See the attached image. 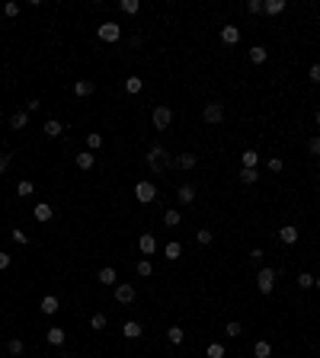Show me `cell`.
Masks as SVG:
<instances>
[{"label": "cell", "instance_id": "30", "mask_svg": "<svg viewBox=\"0 0 320 358\" xmlns=\"http://www.w3.org/2000/svg\"><path fill=\"white\" fill-rule=\"evenodd\" d=\"M36 221H52V205H36Z\"/></svg>", "mask_w": 320, "mask_h": 358}, {"label": "cell", "instance_id": "19", "mask_svg": "<svg viewBox=\"0 0 320 358\" xmlns=\"http://www.w3.org/2000/svg\"><path fill=\"white\" fill-rule=\"evenodd\" d=\"M42 313H48V317H52V313H58V297H54V294H45V297H42Z\"/></svg>", "mask_w": 320, "mask_h": 358}, {"label": "cell", "instance_id": "31", "mask_svg": "<svg viewBox=\"0 0 320 358\" xmlns=\"http://www.w3.org/2000/svg\"><path fill=\"white\" fill-rule=\"evenodd\" d=\"M138 10H141V0H122V13H128V16H135Z\"/></svg>", "mask_w": 320, "mask_h": 358}, {"label": "cell", "instance_id": "46", "mask_svg": "<svg viewBox=\"0 0 320 358\" xmlns=\"http://www.w3.org/2000/svg\"><path fill=\"white\" fill-rule=\"evenodd\" d=\"M38 106H42V102H38V99H29V102H26V112H38Z\"/></svg>", "mask_w": 320, "mask_h": 358}, {"label": "cell", "instance_id": "1", "mask_svg": "<svg viewBox=\"0 0 320 358\" xmlns=\"http://www.w3.org/2000/svg\"><path fill=\"white\" fill-rule=\"evenodd\" d=\"M170 163H173V157H170L167 153V147H151V151H147V167L154 170V173H160V170H167Z\"/></svg>", "mask_w": 320, "mask_h": 358}, {"label": "cell", "instance_id": "13", "mask_svg": "<svg viewBox=\"0 0 320 358\" xmlns=\"http://www.w3.org/2000/svg\"><path fill=\"white\" fill-rule=\"evenodd\" d=\"M279 240H282L285 246H291V243H298V227H291V224H285L282 230H279Z\"/></svg>", "mask_w": 320, "mask_h": 358}, {"label": "cell", "instance_id": "45", "mask_svg": "<svg viewBox=\"0 0 320 358\" xmlns=\"http://www.w3.org/2000/svg\"><path fill=\"white\" fill-rule=\"evenodd\" d=\"M307 151H311V153H320V137H311V141H307Z\"/></svg>", "mask_w": 320, "mask_h": 358}, {"label": "cell", "instance_id": "50", "mask_svg": "<svg viewBox=\"0 0 320 358\" xmlns=\"http://www.w3.org/2000/svg\"><path fill=\"white\" fill-rule=\"evenodd\" d=\"M3 269H10V256H7V253H0V272H3Z\"/></svg>", "mask_w": 320, "mask_h": 358}, {"label": "cell", "instance_id": "44", "mask_svg": "<svg viewBox=\"0 0 320 358\" xmlns=\"http://www.w3.org/2000/svg\"><path fill=\"white\" fill-rule=\"evenodd\" d=\"M247 10H250V13H263V0H250Z\"/></svg>", "mask_w": 320, "mask_h": 358}, {"label": "cell", "instance_id": "27", "mask_svg": "<svg viewBox=\"0 0 320 358\" xmlns=\"http://www.w3.org/2000/svg\"><path fill=\"white\" fill-rule=\"evenodd\" d=\"M93 163H96L93 153H77V167H80V170H93Z\"/></svg>", "mask_w": 320, "mask_h": 358}, {"label": "cell", "instance_id": "48", "mask_svg": "<svg viewBox=\"0 0 320 358\" xmlns=\"http://www.w3.org/2000/svg\"><path fill=\"white\" fill-rule=\"evenodd\" d=\"M13 240H16V243H29V237H26L23 230H13Z\"/></svg>", "mask_w": 320, "mask_h": 358}, {"label": "cell", "instance_id": "33", "mask_svg": "<svg viewBox=\"0 0 320 358\" xmlns=\"http://www.w3.org/2000/svg\"><path fill=\"white\" fill-rule=\"evenodd\" d=\"M298 288H314V275L311 272H301V275H298Z\"/></svg>", "mask_w": 320, "mask_h": 358}, {"label": "cell", "instance_id": "15", "mask_svg": "<svg viewBox=\"0 0 320 358\" xmlns=\"http://www.w3.org/2000/svg\"><path fill=\"white\" fill-rule=\"evenodd\" d=\"M42 131H45L48 137H61V135H64V125L58 122V119H48V122H45V128H42Z\"/></svg>", "mask_w": 320, "mask_h": 358}, {"label": "cell", "instance_id": "28", "mask_svg": "<svg viewBox=\"0 0 320 358\" xmlns=\"http://www.w3.org/2000/svg\"><path fill=\"white\" fill-rule=\"evenodd\" d=\"M256 179H259V173H256V170H250V167H244V170H240V183L253 186V183H256Z\"/></svg>", "mask_w": 320, "mask_h": 358}, {"label": "cell", "instance_id": "29", "mask_svg": "<svg viewBox=\"0 0 320 358\" xmlns=\"http://www.w3.org/2000/svg\"><path fill=\"white\" fill-rule=\"evenodd\" d=\"M205 355H208V358H224L228 352H224V345H221V342H212V345L205 349Z\"/></svg>", "mask_w": 320, "mask_h": 358}, {"label": "cell", "instance_id": "26", "mask_svg": "<svg viewBox=\"0 0 320 358\" xmlns=\"http://www.w3.org/2000/svg\"><path fill=\"white\" fill-rule=\"evenodd\" d=\"M125 90H128V93H141V90H144V80H141V77H128V80H125Z\"/></svg>", "mask_w": 320, "mask_h": 358}, {"label": "cell", "instance_id": "21", "mask_svg": "<svg viewBox=\"0 0 320 358\" xmlns=\"http://www.w3.org/2000/svg\"><path fill=\"white\" fill-rule=\"evenodd\" d=\"M96 278H99L103 285H115V278H119V275H115V269H112V266H106V269H99Z\"/></svg>", "mask_w": 320, "mask_h": 358}, {"label": "cell", "instance_id": "23", "mask_svg": "<svg viewBox=\"0 0 320 358\" xmlns=\"http://www.w3.org/2000/svg\"><path fill=\"white\" fill-rule=\"evenodd\" d=\"M253 355H256V358H269V355H272V345H269L266 339H259V342L253 345Z\"/></svg>", "mask_w": 320, "mask_h": 358}, {"label": "cell", "instance_id": "11", "mask_svg": "<svg viewBox=\"0 0 320 358\" xmlns=\"http://www.w3.org/2000/svg\"><path fill=\"white\" fill-rule=\"evenodd\" d=\"M221 42H224V45H237V42H240V29H237V26H224V29H221Z\"/></svg>", "mask_w": 320, "mask_h": 358}, {"label": "cell", "instance_id": "40", "mask_svg": "<svg viewBox=\"0 0 320 358\" xmlns=\"http://www.w3.org/2000/svg\"><path fill=\"white\" fill-rule=\"evenodd\" d=\"M196 240H198L202 246H208V243H212V230H198V234H196Z\"/></svg>", "mask_w": 320, "mask_h": 358}, {"label": "cell", "instance_id": "34", "mask_svg": "<svg viewBox=\"0 0 320 358\" xmlns=\"http://www.w3.org/2000/svg\"><path fill=\"white\" fill-rule=\"evenodd\" d=\"M7 352H10V355H23V339H10V342H7Z\"/></svg>", "mask_w": 320, "mask_h": 358}, {"label": "cell", "instance_id": "14", "mask_svg": "<svg viewBox=\"0 0 320 358\" xmlns=\"http://www.w3.org/2000/svg\"><path fill=\"white\" fill-rule=\"evenodd\" d=\"M179 256H183V246L176 243V240H170L167 246H163V259H170V262H176L179 259Z\"/></svg>", "mask_w": 320, "mask_h": 358}, {"label": "cell", "instance_id": "2", "mask_svg": "<svg viewBox=\"0 0 320 358\" xmlns=\"http://www.w3.org/2000/svg\"><path fill=\"white\" fill-rule=\"evenodd\" d=\"M256 288H259V294H272V288H275V269H269V266H263L256 272Z\"/></svg>", "mask_w": 320, "mask_h": 358}, {"label": "cell", "instance_id": "38", "mask_svg": "<svg viewBox=\"0 0 320 358\" xmlns=\"http://www.w3.org/2000/svg\"><path fill=\"white\" fill-rule=\"evenodd\" d=\"M151 272H154V266H151L147 259H141V262H138V275H141V278H147Z\"/></svg>", "mask_w": 320, "mask_h": 358}, {"label": "cell", "instance_id": "4", "mask_svg": "<svg viewBox=\"0 0 320 358\" xmlns=\"http://www.w3.org/2000/svg\"><path fill=\"white\" fill-rule=\"evenodd\" d=\"M96 35L103 38V42H119V38H122V26L109 19V23H103V26L96 29Z\"/></svg>", "mask_w": 320, "mask_h": 358}, {"label": "cell", "instance_id": "52", "mask_svg": "<svg viewBox=\"0 0 320 358\" xmlns=\"http://www.w3.org/2000/svg\"><path fill=\"white\" fill-rule=\"evenodd\" d=\"M314 122H317V128H320V112H317V115H314Z\"/></svg>", "mask_w": 320, "mask_h": 358}, {"label": "cell", "instance_id": "22", "mask_svg": "<svg viewBox=\"0 0 320 358\" xmlns=\"http://www.w3.org/2000/svg\"><path fill=\"white\" fill-rule=\"evenodd\" d=\"M93 90H96V86H93V80H77V84H74V93H77V96H90Z\"/></svg>", "mask_w": 320, "mask_h": 358}, {"label": "cell", "instance_id": "32", "mask_svg": "<svg viewBox=\"0 0 320 358\" xmlns=\"http://www.w3.org/2000/svg\"><path fill=\"white\" fill-rule=\"evenodd\" d=\"M256 163H259V153L256 151H244V167L256 170Z\"/></svg>", "mask_w": 320, "mask_h": 358}, {"label": "cell", "instance_id": "42", "mask_svg": "<svg viewBox=\"0 0 320 358\" xmlns=\"http://www.w3.org/2000/svg\"><path fill=\"white\" fill-rule=\"evenodd\" d=\"M3 16H19V3H3Z\"/></svg>", "mask_w": 320, "mask_h": 358}, {"label": "cell", "instance_id": "5", "mask_svg": "<svg viewBox=\"0 0 320 358\" xmlns=\"http://www.w3.org/2000/svg\"><path fill=\"white\" fill-rule=\"evenodd\" d=\"M151 119H154V128L163 131V128H170V122H173V112H170V106H157Z\"/></svg>", "mask_w": 320, "mask_h": 358}, {"label": "cell", "instance_id": "51", "mask_svg": "<svg viewBox=\"0 0 320 358\" xmlns=\"http://www.w3.org/2000/svg\"><path fill=\"white\" fill-rule=\"evenodd\" d=\"M314 288H317V291H320V275H317V278H314Z\"/></svg>", "mask_w": 320, "mask_h": 358}, {"label": "cell", "instance_id": "24", "mask_svg": "<svg viewBox=\"0 0 320 358\" xmlns=\"http://www.w3.org/2000/svg\"><path fill=\"white\" fill-rule=\"evenodd\" d=\"M183 221V214L176 211V208H170V211H163V224H167V227H176V224Z\"/></svg>", "mask_w": 320, "mask_h": 358}, {"label": "cell", "instance_id": "7", "mask_svg": "<svg viewBox=\"0 0 320 358\" xmlns=\"http://www.w3.org/2000/svg\"><path fill=\"white\" fill-rule=\"evenodd\" d=\"M115 301L119 304H131L135 301V285H115Z\"/></svg>", "mask_w": 320, "mask_h": 358}, {"label": "cell", "instance_id": "17", "mask_svg": "<svg viewBox=\"0 0 320 358\" xmlns=\"http://www.w3.org/2000/svg\"><path fill=\"white\" fill-rule=\"evenodd\" d=\"M285 10V0H266L263 3V13H269V16H279Z\"/></svg>", "mask_w": 320, "mask_h": 358}, {"label": "cell", "instance_id": "39", "mask_svg": "<svg viewBox=\"0 0 320 358\" xmlns=\"http://www.w3.org/2000/svg\"><path fill=\"white\" fill-rule=\"evenodd\" d=\"M16 192H19V195H32V183H29V179H23V183H19V186H16Z\"/></svg>", "mask_w": 320, "mask_h": 358}, {"label": "cell", "instance_id": "36", "mask_svg": "<svg viewBox=\"0 0 320 358\" xmlns=\"http://www.w3.org/2000/svg\"><path fill=\"white\" fill-rule=\"evenodd\" d=\"M224 333H228V336H231V339H237V336L244 333V326H240V323H237V320H231V323H228V326H224Z\"/></svg>", "mask_w": 320, "mask_h": 358}, {"label": "cell", "instance_id": "18", "mask_svg": "<svg viewBox=\"0 0 320 358\" xmlns=\"http://www.w3.org/2000/svg\"><path fill=\"white\" fill-rule=\"evenodd\" d=\"M45 339H48L52 345H64V339H68V336H64V329H61V326H52Z\"/></svg>", "mask_w": 320, "mask_h": 358}, {"label": "cell", "instance_id": "41", "mask_svg": "<svg viewBox=\"0 0 320 358\" xmlns=\"http://www.w3.org/2000/svg\"><path fill=\"white\" fill-rule=\"evenodd\" d=\"M266 167H269V173H282V167H285V163L279 160V157H272V160H269Z\"/></svg>", "mask_w": 320, "mask_h": 358}, {"label": "cell", "instance_id": "12", "mask_svg": "<svg viewBox=\"0 0 320 358\" xmlns=\"http://www.w3.org/2000/svg\"><path fill=\"white\" fill-rule=\"evenodd\" d=\"M141 333H144V329H141V323H138V320H128V323L122 326V336H125V339H141Z\"/></svg>", "mask_w": 320, "mask_h": 358}, {"label": "cell", "instance_id": "16", "mask_svg": "<svg viewBox=\"0 0 320 358\" xmlns=\"http://www.w3.org/2000/svg\"><path fill=\"white\" fill-rule=\"evenodd\" d=\"M173 163H176L179 170H192V167L198 163V157H196V153H179V157H176Z\"/></svg>", "mask_w": 320, "mask_h": 358}, {"label": "cell", "instance_id": "8", "mask_svg": "<svg viewBox=\"0 0 320 358\" xmlns=\"http://www.w3.org/2000/svg\"><path fill=\"white\" fill-rule=\"evenodd\" d=\"M176 198H179V202H183V205H192V202H196V186H179V189H176Z\"/></svg>", "mask_w": 320, "mask_h": 358}, {"label": "cell", "instance_id": "25", "mask_svg": "<svg viewBox=\"0 0 320 358\" xmlns=\"http://www.w3.org/2000/svg\"><path fill=\"white\" fill-rule=\"evenodd\" d=\"M167 339H170V342H173V345H179V342H183V339H186L183 326H170V329H167Z\"/></svg>", "mask_w": 320, "mask_h": 358}, {"label": "cell", "instance_id": "20", "mask_svg": "<svg viewBox=\"0 0 320 358\" xmlns=\"http://www.w3.org/2000/svg\"><path fill=\"white\" fill-rule=\"evenodd\" d=\"M266 58H269V51H266L263 45H253V48H250V61H253V64H266Z\"/></svg>", "mask_w": 320, "mask_h": 358}, {"label": "cell", "instance_id": "9", "mask_svg": "<svg viewBox=\"0 0 320 358\" xmlns=\"http://www.w3.org/2000/svg\"><path fill=\"white\" fill-rule=\"evenodd\" d=\"M26 125H29V112H26V109H23V112H13V115H10V128H13V131H23Z\"/></svg>", "mask_w": 320, "mask_h": 358}, {"label": "cell", "instance_id": "47", "mask_svg": "<svg viewBox=\"0 0 320 358\" xmlns=\"http://www.w3.org/2000/svg\"><path fill=\"white\" fill-rule=\"evenodd\" d=\"M10 160H13V157H10V153H0V173H3V170L10 167Z\"/></svg>", "mask_w": 320, "mask_h": 358}, {"label": "cell", "instance_id": "35", "mask_svg": "<svg viewBox=\"0 0 320 358\" xmlns=\"http://www.w3.org/2000/svg\"><path fill=\"white\" fill-rule=\"evenodd\" d=\"M87 147H90V151H99V147H103V135H96V131L87 135Z\"/></svg>", "mask_w": 320, "mask_h": 358}, {"label": "cell", "instance_id": "3", "mask_svg": "<svg viewBox=\"0 0 320 358\" xmlns=\"http://www.w3.org/2000/svg\"><path fill=\"white\" fill-rule=\"evenodd\" d=\"M154 195H157V186H154L151 179H141V183H135V198L141 202V205H151Z\"/></svg>", "mask_w": 320, "mask_h": 358}, {"label": "cell", "instance_id": "37", "mask_svg": "<svg viewBox=\"0 0 320 358\" xmlns=\"http://www.w3.org/2000/svg\"><path fill=\"white\" fill-rule=\"evenodd\" d=\"M90 326L93 329H106V313H93V317H90Z\"/></svg>", "mask_w": 320, "mask_h": 358}, {"label": "cell", "instance_id": "10", "mask_svg": "<svg viewBox=\"0 0 320 358\" xmlns=\"http://www.w3.org/2000/svg\"><path fill=\"white\" fill-rule=\"evenodd\" d=\"M138 250L144 253V256H151V253L157 250V240H154V234H141V240H138Z\"/></svg>", "mask_w": 320, "mask_h": 358}, {"label": "cell", "instance_id": "49", "mask_svg": "<svg viewBox=\"0 0 320 358\" xmlns=\"http://www.w3.org/2000/svg\"><path fill=\"white\" fill-rule=\"evenodd\" d=\"M311 80H314V84H320V64H314V68H311Z\"/></svg>", "mask_w": 320, "mask_h": 358}, {"label": "cell", "instance_id": "6", "mask_svg": "<svg viewBox=\"0 0 320 358\" xmlns=\"http://www.w3.org/2000/svg\"><path fill=\"white\" fill-rule=\"evenodd\" d=\"M202 119H205L208 125H218L224 119V106H221V102H208V106L202 109Z\"/></svg>", "mask_w": 320, "mask_h": 358}, {"label": "cell", "instance_id": "43", "mask_svg": "<svg viewBox=\"0 0 320 358\" xmlns=\"http://www.w3.org/2000/svg\"><path fill=\"white\" fill-rule=\"evenodd\" d=\"M250 262L253 266H263V250H250Z\"/></svg>", "mask_w": 320, "mask_h": 358}]
</instances>
